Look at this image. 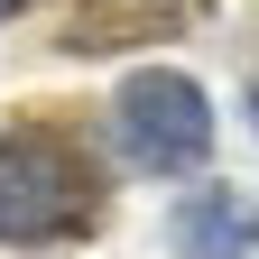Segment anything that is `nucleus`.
Wrapping results in <instances>:
<instances>
[{"label":"nucleus","mask_w":259,"mask_h":259,"mask_svg":"<svg viewBox=\"0 0 259 259\" xmlns=\"http://www.w3.org/2000/svg\"><path fill=\"white\" fill-rule=\"evenodd\" d=\"M102 213V185L65 139H0V241H65Z\"/></svg>","instance_id":"1"},{"label":"nucleus","mask_w":259,"mask_h":259,"mask_svg":"<svg viewBox=\"0 0 259 259\" xmlns=\"http://www.w3.org/2000/svg\"><path fill=\"white\" fill-rule=\"evenodd\" d=\"M111 120H120V157L148 167V176H176V167H194V157L213 148L204 83H185V74H130Z\"/></svg>","instance_id":"2"},{"label":"nucleus","mask_w":259,"mask_h":259,"mask_svg":"<svg viewBox=\"0 0 259 259\" xmlns=\"http://www.w3.org/2000/svg\"><path fill=\"white\" fill-rule=\"evenodd\" d=\"M176 250L185 259H250L259 250V222H250V204H241V194H194V204L176 213Z\"/></svg>","instance_id":"3"},{"label":"nucleus","mask_w":259,"mask_h":259,"mask_svg":"<svg viewBox=\"0 0 259 259\" xmlns=\"http://www.w3.org/2000/svg\"><path fill=\"white\" fill-rule=\"evenodd\" d=\"M185 28V0H83L65 19V47H130V37H167Z\"/></svg>","instance_id":"4"},{"label":"nucleus","mask_w":259,"mask_h":259,"mask_svg":"<svg viewBox=\"0 0 259 259\" xmlns=\"http://www.w3.org/2000/svg\"><path fill=\"white\" fill-rule=\"evenodd\" d=\"M10 10H28V0H0V19H10Z\"/></svg>","instance_id":"5"}]
</instances>
